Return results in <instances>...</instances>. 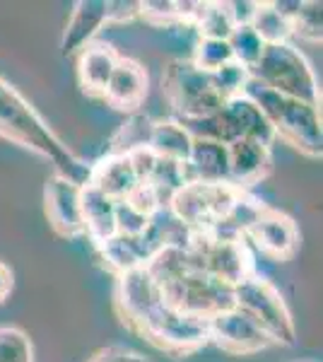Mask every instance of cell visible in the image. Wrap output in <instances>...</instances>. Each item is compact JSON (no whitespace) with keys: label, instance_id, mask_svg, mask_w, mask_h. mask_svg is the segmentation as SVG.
Returning <instances> with one entry per match:
<instances>
[{"label":"cell","instance_id":"1","mask_svg":"<svg viewBox=\"0 0 323 362\" xmlns=\"http://www.w3.org/2000/svg\"><path fill=\"white\" fill-rule=\"evenodd\" d=\"M0 138L20 145L29 153L44 157L54 165L56 174L70 179L78 186H87L92 165L78 157L54 133V128L41 119V114L15 90L8 80L0 78Z\"/></svg>","mask_w":323,"mask_h":362},{"label":"cell","instance_id":"2","mask_svg":"<svg viewBox=\"0 0 323 362\" xmlns=\"http://www.w3.org/2000/svg\"><path fill=\"white\" fill-rule=\"evenodd\" d=\"M244 95L266 114L275 131V138H283L302 155L311 160H321L323 155V126H321V107L299 102V99L278 95L268 87L249 80Z\"/></svg>","mask_w":323,"mask_h":362},{"label":"cell","instance_id":"3","mask_svg":"<svg viewBox=\"0 0 323 362\" xmlns=\"http://www.w3.org/2000/svg\"><path fill=\"white\" fill-rule=\"evenodd\" d=\"M249 73L254 83L268 87L278 95L321 107V87L314 68L292 42L266 46L258 63Z\"/></svg>","mask_w":323,"mask_h":362},{"label":"cell","instance_id":"4","mask_svg":"<svg viewBox=\"0 0 323 362\" xmlns=\"http://www.w3.org/2000/svg\"><path fill=\"white\" fill-rule=\"evenodd\" d=\"M193 138L217 140L222 145H232L237 140H256L263 145H273L275 131L266 119V114L256 107L246 95L232 97L217 109L215 114L196 121H181Z\"/></svg>","mask_w":323,"mask_h":362},{"label":"cell","instance_id":"5","mask_svg":"<svg viewBox=\"0 0 323 362\" xmlns=\"http://www.w3.org/2000/svg\"><path fill=\"white\" fill-rule=\"evenodd\" d=\"M162 95L176 114V121L205 119L225 104L215 87L213 73H205L184 58L167 63L162 73Z\"/></svg>","mask_w":323,"mask_h":362},{"label":"cell","instance_id":"6","mask_svg":"<svg viewBox=\"0 0 323 362\" xmlns=\"http://www.w3.org/2000/svg\"><path fill=\"white\" fill-rule=\"evenodd\" d=\"M234 307L242 309L246 317H251L270 336L275 346H295L297 326L292 312L287 307L285 297L270 280L254 273L251 278L242 280L232 288Z\"/></svg>","mask_w":323,"mask_h":362},{"label":"cell","instance_id":"7","mask_svg":"<svg viewBox=\"0 0 323 362\" xmlns=\"http://www.w3.org/2000/svg\"><path fill=\"white\" fill-rule=\"evenodd\" d=\"M229 184H203V181H186L169 201V213L174 215L191 232H210L232 213L239 196Z\"/></svg>","mask_w":323,"mask_h":362},{"label":"cell","instance_id":"8","mask_svg":"<svg viewBox=\"0 0 323 362\" xmlns=\"http://www.w3.org/2000/svg\"><path fill=\"white\" fill-rule=\"evenodd\" d=\"M135 334L143 336L157 350H164V353L179 358V355L196 353L208 343V321L162 302L138 326Z\"/></svg>","mask_w":323,"mask_h":362},{"label":"cell","instance_id":"9","mask_svg":"<svg viewBox=\"0 0 323 362\" xmlns=\"http://www.w3.org/2000/svg\"><path fill=\"white\" fill-rule=\"evenodd\" d=\"M186 247L191 249L198 266L208 276L229 285V288H234L256 273L254 256H251L244 237H215L205 235V232H193Z\"/></svg>","mask_w":323,"mask_h":362},{"label":"cell","instance_id":"10","mask_svg":"<svg viewBox=\"0 0 323 362\" xmlns=\"http://www.w3.org/2000/svg\"><path fill=\"white\" fill-rule=\"evenodd\" d=\"M208 343L229 355H256L275 346L266 331L237 307L208 319Z\"/></svg>","mask_w":323,"mask_h":362},{"label":"cell","instance_id":"11","mask_svg":"<svg viewBox=\"0 0 323 362\" xmlns=\"http://www.w3.org/2000/svg\"><path fill=\"white\" fill-rule=\"evenodd\" d=\"M164 302V297L157 288L155 278L145 266L126 271L116 276V293L114 305L123 324L131 331H138V326L155 312Z\"/></svg>","mask_w":323,"mask_h":362},{"label":"cell","instance_id":"12","mask_svg":"<svg viewBox=\"0 0 323 362\" xmlns=\"http://www.w3.org/2000/svg\"><path fill=\"white\" fill-rule=\"evenodd\" d=\"M44 213L51 230L63 239L85 237L82 225V186L61 174H51L44 184Z\"/></svg>","mask_w":323,"mask_h":362},{"label":"cell","instance_id":"13","mask_svg":"<svg viewBox=\"0 0 323 362\" xmlns=\"http://www.w3.org/2000/svg\"><path fill=\"white\" fill-rule=\"evenodd\" d=\"M244 237H249L263 254H268L275 261L292 259L299 247V230L295 220L268 206L261 208V213L256 215Z\"/></svg>","mask_w":323,"mask_h":362},{"label":"cell","instance_id":"14","mask_svg":"<svg viewBox=\"0 0 323 362\" xmlns=\"http://www.w3.org/2000/svg\"><path fill=\"white\" fill-rule=\"evenodd\" d=\"M107 25H111V0H80V3H75L61 39V54L78 56L85 46L95 42V37Z\"/></svg>","mask_w":323,"mask_h":362},{"label":"cell","instance_id":"15","mask_svg":"<svg viewBox=\"0 0 323 362\" xmlns=\"http://www.w3.org/2000/svg\"><path fill=\"white\" fill-rule=\"evenodd\" d=\"M229 150V179L227 184L234 186L237 191L249 194V189H254L256 184H261L263 179L273 169V155L270 148L256 140H237V143L227 145Z\"/></svg>","mask_w":323,"mask_h":362},{"label":"cell","instance_id":"16","mask_svg":"<svg viewBox=\"0 0 323 362\" xmlns=\"http://www.w3.org/2000/svg\"><path fill=\"white\" fill-rule=\"evenodd\" d=\"M145 97H148V73H145V68L135 63L133 58L121 56L102 99L109 107L119 109L123 114H135L140 112Z\"/></svg>","mask_w":323,"mask_h":362},{"label":"cell","instance_id":"17","mask_svg":"<svg viewBox=\"0 0 323 362\" xmlns=\"http://www.w3.org/2000/svg\"><path fill=\"white\" fill-rule=\"evenodd\" d=\"M186 181L203 184H227L229 179V150L227 145L208 138H193L191 155L184 162Z\"/></svg>","mask_w":323,"mask_h":362},{"label":"cell","instance_id":"18","mask_svg":"<svg viewBox=\"0 0 323 362\" xmlns=\"http://www.w3.org/2000/svg\"><path fill=\"white\" fill-rule=\"evenodd\" d=\"M119 58L121 56L116 54V49L109 44L92 42L90 46H85L78 54V80H80L82 92L90 97L102 99Z\"/></svg>","mask_w":323,"mask_h":362},{"label":"cell","instance_id":"19","mask_svg":"<svg viewBox=\"0 0 323 362\" xmlns=\"http://www.w3.org/2000/svg\"><path fill=\"white\" fill-rule=\"evenodd\" d=\"M90 184L102 191L104 196H109L111 201L119 203L126 201L138 189L140 179L126 155H107L92 165Z\"/></svg>","mask_w":323,"mask_h":362},{"label":"cell","instance_id":"20","mask_svg":"<svg viewBox=\"0 0 323 362\" xmlns=\"http://www.w3.org/2000/svg\"><path fill=\"white\" fill-rule=\"evenodd\" d=\"M82 225H85V237L95 247L119 235V230H116V201L104 196L92 184L82 186Z\"/></svg>","mask_w":323,"mask_h":362},{"label":"cell","instance_id":"21","mask_svg":"<svg viewBox=\"0 0 323 362\" xmlns=\"http://www.w3.org/2000/svg\"><path fill=\"white\" fill-rule=\"evenodd\" d=\"M95 249H97L99 259H102L104 264L109 266V271H114L116 276H121V273H126V271H133V268L145 266L152 259V254L157 251L152 247L148 235H143V237L116 235L114 239L99 244Z\"/></svg>","mask_w":323,"mask_h":362},{"label":"cell","instance_id":"22","mask_svg":"<svg viewBox=\"0 0 323 362\" xmlns=\"http://www.w3.org/2000/svg\"><path fill=\"white\" fill-rule=\"evenodd\" d=\"M191 145H193V136L186 131V126L181 121H155L152 126V136H150V145L148 148L162 160H172L184 165L191 155Z\"/></svg>","mask_w":323,"mask_h":362},{"label":"cell","instance_id":"23","mask_svg":"<svg viewBox=\"0 0 323 362\" xmlns=\"http://www.w3.org/2000/svg\"><path fill=\"white\" fill-rule=\"evenodd\" d=\"M283 13L290 17L292 37L304 42L321 44L323 39V3L321 0H275Z\"/></svg>","mask_w":323,"mask_h":362},{"label":"cell","instance_id":"24","mask_svg":"<svg viewBox=\"0 0 323 362\" xmlns=\"http://www.w3.org/2000/svg\"><path fill=\"white\" fill-rule=\"evenodd\" d=\"M152 126L155 121L148 114H128V119L119 126V131L111 138V150L109 155H131L135 150H143L150 145Z\"/></svg>","mask_w":323,"mask_h":362},{"label":"cell","instance_id":"25","mask_svg":"<svg viewBox=\"0 0 323 362\" xmlns=\"http://www.w3.org/2000/svg\"><path fill=\"white\" fill-rule=\"evenodd\" d=\"M251 29H254L258 34V39H261L266 46L287 44L292 39L290 17H287L275 3H258Z\"/></svg>","mask_w":323,"mask_h":362},{"label":"cell","instance_id":"26","mask_svg":"<svg viewBox=\"0 0 323 362\" xmlns=\"http://www.w3.org/2000/svg\"><path fill=\"white\" fill-rule=\"evenodd\" d=\"M143 184H148L150 189L155 191V196H157V201H160V206L167 208L169 201H172V196L181 189V186L186 184L184 165L157 157L155 169H152V174L148 177V181H143Z\"/></svg>","mask_w":323,"mask_h":362},{"label":"cell","instance_id":"27","mask_svg":"<svg viewBox=\"0 0 323 362\" xmlns=\"http://www.w3.org/2000/svg\"><path fill=\"white\" fill-rule=\"evenodd\" d=\"M193 27L198 29L201 39H222V42H227L229 34L234 32V22L229 17L225 0L222 3H203Z\"/></svg>","mask_w":323,"mask_h":362},{"label":"cell","instance_id":"28","mask_svg":"<svg viewBox=\"0 0 323 362\" xmlns=\"http://www.w3.org/2000/svg\"><path fill=\"white\" fill-rule=\"evenodd\" d=\"M229 49H232V58L244 68H254L261 58L266 44L258 39V34L251 27H234V32L227 39Z\"/></svg>","mask_w":323,"mask_h":362},{"label":"cell","instance_id":"29","mask_svg":"<svg viewBox=\"0 0 323 362\" xmlns=\"http://www.w3.org/2000/svg\"><path fill=\"white\" fill-rule=\"evenodd\" d=\"M232 61H234L232 49L222 39H198L191 58L193 66L205 70V73H215V70H220L222 66H227Z\"/></svg>","mask_w":323,"mask_h":362},{"label":"cell","instance_id":"30","mask_svg":"<svg viewBox=\"0 0 323 362\" xmlns=\"http://www.w3.org/2000/svg\"><path fill=\"white\" fill-rule=\"evenodd\" d=\"M0 362H34L32 341L17 326H0Z\"/></svg>","mask_w":323,"mask_h":362},{"label":"cell","instance_id":"31","mask_svg":"<svg viewBox=\"0 0 323 362\" xmlns=\"http://www.w3.org/2000/svg\"><path fill=\"white\" fill-rule=\"evenodd\" d=\"M213 80H215V87L220 90L222 99L227 102V99H232V97L244 95L246 85H249V80H251V73H249V68L232 61V63H227V66H222L220 70H215Z\"/></svg>","mask_w":323,"mask_h":362},{"label":"cell","instance_id":"32","mask_svg":"<svg viewBox=\"0 0 323 362\" xmlns=\"http://www.w3.org/2000/svg\"><path fill=\"white\" fill-rule=\"evenodd\" d=\"M150 220L152 218L128 206L126 201L116 203V230H119L121 237H143L150 227Z\"/></svg>","mask_w":323,"mask_h":362},{"label":"cell","instance_id":"33","mask_svg":"<svg viewBox=\"0 0 323 362\" xmlns=\"http://www.w3.org/2000/svg\"><path fill=\"white\" fill-rule=\"evenodd\" d=\"M138 17L160 27L179 25V5L176 0H145L138 3Z\"/></svg>","mask_w":323,"mask_h":362},{"label":"cell","instance_id":"34","mask_svg":"<svg viewBox=\"0 0 323 362\" xmlns=\"http://www.w3.org/2000/svg\"><path fill=\"white\" fill-rule=\"evenodd\" d=\"M126 203L128 206H133L135 210H140L143 215H148V218H152V215L162 208L160 201H157V196H155V191H152L148 184H138V189L126 198Z\"/></svg>","mask_w":323,"mask_h":362},{"label":"cell","instance_id":"35","mask_svg":"<svg viewBox=\"0 0 323 362\" xmlns=\"http://www.w3.org/2000/svg\"><path fill=\"white\" fill-rule=\"evenodd\" d=\"M227 3V10H229V17H232L234 27H251L256 17V10H258V3L256 0H225Z\"/></svg>","mask_w":323,"mask_h":362},{"label":"cell","instance_id":"36","mask_svg":"<svg viewBox=\"0 0 323 362\" xmlns=\"http://www.w3.org/2000/svg\"><path fill=\"white\" fill-rule=\"evenodd\" d=\"M87 362H150L145 355L135 353V350L121 348V346H111V348H102L99 353L92 355Z\"/></svg>","mask_w":323,"mask_h":362},{"label":"cell","instance_id":"37","mask_svg":"<svg viewBox=\"0 0 323 362\" xmlns=\"http://www.w3.org/2000/svg\"><path fill=\"white\" fill-rule=\"evenodd\" d=\"M138 17V3H123V0H111V25L128 22Z\"/></svg>","mask_w":323,"mask_h":362},{"label":"cell","instance_id":"38","mask_svg":"<svg viewBox=\"0 0 323 362\" xmlns=\"http://www.w3.org/2000/svg\"><path fill=\"white\" fill-rule=\"evenodd\" d=\"M13 271H10V266H5L3 261H0V305H3L5 300H8V295L13 293Z\"/></svg>","mask_w":323,"mask_h":362}]
</instances>
